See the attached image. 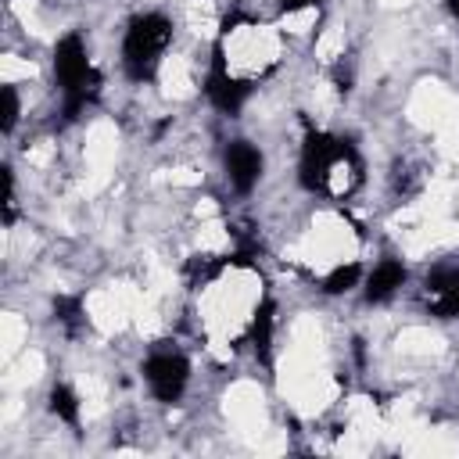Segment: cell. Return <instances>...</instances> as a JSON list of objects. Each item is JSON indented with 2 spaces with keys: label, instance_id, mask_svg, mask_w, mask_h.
<instances>
[{
  "label": "cell",
  "instance_id": "5",
  "mask_svg": "<svg viewBox=\"0 0 459 459\" xmlns=\"http://www.w3.org/2000/svg\"><path fill=\"white\" fill-rule=\"evenodd\" d=\"M54 75L61 82V93H72V90L86 86L97 75V68L86 57V47H82V39L75 32L57 39V47H54Z\"/></svg>",
  "mask_w": 459,
  "mask_h": 459
},
{
  "label": "cell",
  "instance_id": "12",
  "mask_svg": "<svg viewBox=\"0 0 459 459\" xmlns=\"http://www.w3.org/2000/svg\"><path fill=\"white\" fill-rule=\"evenodd\" d=\"M459 283V265H441V269H434L430 276H427V290L430 294H445V290H452Z\"/></svg>",
  "mask_w": 459,
  "mask_h": 459
},
{
  "label": "cell",
  "instance_id": "4",
  "mask_svg": "<svg viewBox=\"0 0 459 459\" xmlns=\"http://www.w3.org/2000/svg\"><path fill=\"white\" fill-rule=\"evenodd\" d=\"M143 380L151 384L158 402H176L190 380V362L176 351H154L143 362Z\"/></svg>",
  "mask_w": 459,
  "mask_h": 459
},
{
  "label": "cell",
  "instance_id": "14",
  "mask_svg": "<svg viewBox=\"0 0 459 459\" xmlns=\"http://www.w3.org/2000/svg\"><path fill=\"white\" fill-rule=\"evenodd\" d=\"M18 122V93L14 86H4V133H11Z\"/></svg>",
  "mask_w": 459,
  "mask_h": 459
},
{
  "label": "cell",
  "instance_id": "7",
  "mask_svg": "<svg viewBox=\"0 0 459 459\" xmlns=\"http://www.w3.org/2000/svg\"><path fill=\"white\" fill-rule=\"evenodd\" d=\"M402 283H405V265H402L398 258H384V262L369 273V280H366V298H369V301H387Z\"/></svg>",
  "mask_w": 459,
  "mask_h": 459
},
{
  "label": "cell",
  "instance_id": "1",
  "mask_svg": "<svg viewBox=\"0 0 459 459\" xmlns=\"http://www.w3.org/2000/svg\"><path fill=\"white\" fill-rule=\"evenodd\" d=\"M169 39H172V22H169L165 14L151 11V14L133 18L129 29H126V43H122L126 75L136 79V82L151 79L154 68H158V57H161L165 47H169Z\"/></svg>",
  "mask_w": 459,
  "mask_h": 459
},
{
  "label": "cell",
  "instance_id": "16",
  "mask_svg": "<svg viewBox=\"0 0 459 459\" xmlns=\"http://www.w3.org/2000/svg\"><path fill=\"white\" fill-rule=\"evenodd\" d=\"M445 4H448V11H452V14L459 18V0H445Z\"/></svg>",
  "mask_w": 459,
  "mask_h": 459
},
{
  "label": "cell",
  "instance_id": "6",
  "mask_svg": "<svg viewBox=\"0 0 459 459\" xmlns=\"http://www.w3.org/2000/svg\"><path fill=\"white\" fill-rule=\"evenodd\" d=\"M226 176L240 194H247L262 176V151L247 140H233L226 147Z\"/></svg>",
  "mask_w": 459,
  "mask_h": 459
},
{
  "label": "cell",
  "instance_id": "10",
  "mask_svg": "<svg viewBox=\"0 0 459 459\" xmlns=\"http://www.w3.org/2000/svg\"><path fill=\"white\" fill-rule=\"evenodd\" d=\"M359 276H362V265H359V262L337 265V269H330V273H326L323 290H326V294H348V290L359 283Z\"/></svg>",
  "mask_w": 459,
  "mask_h": 459
},
{
  "label": "cell",
  "instance_id": "13",
  "mask_svg": "<svg viewBox=\"0 0 459 459\" xmlns=\"http://www.w3.org/2000/svg\"><path fill=\"white\" fill-rule=\"evenodd\" d=\"M430 312H434V316H441V319H452V316H459V283H455L452 290H445V294H434V305H430Z\"/></svg>",
  "mask_w": 459,
  "mask_h": 459
},
{
  "label": "cell",
  "instance_id": "9",
  "mask_svg": "<svg viewBox=\"0 0 459 459\" xmlns=\"http://www.w3.org/2000/svg\"><path fill=\"white\" fill-rule=\"evenodd\" d=\"M50 412H54L61 423H68V427L79 423V398H75V391H72L68 384H54V387H50Z\"/></svg>",
  "mask_w": 459,
  "mask_h": 459
},
{
  "label": "cell",
  "instance_id": "2",
  "mask_svg": "<svg viewBox=\"0 0 459 459\" xmlns=\"http://www.w3.org/2000/svg\"><path fill=\"white\" fill-rule=\"evenodd\" d=\"M341 161V136H330V133H319L312 129L305 136V147H301V161H298V183L305 190H326L330 183V172L333 165Z\"/></svg>",
  "mask_w": 459,
  "mask_h": 459
},
{
  "label": "cell",
  "instance_id": "11",
  "mask_svg": "<svg viewBox=\"0 0 459 459\" xmlns=\"http://www.w3.org/2000/svg\"><path fill=\"white\" fill-rule=\"evenodd\" d=\"M54 316H57V323H61L68 333H75V330L82 326V301L61 294V298H54Z\"/></svg>",
  "mask_w": 459,
  "mask_h": 459
},
{
  "label": "cell",
  "instance_id": "15",
  "mask_svg": "<svg viewBox=\"0 0 459 459\" xmlns=\"http://www.w3.org/2000/svg\"><path fill=\"white\" fill-rule=\"evenodd\" d=\"M308 4H319V0H280V11H287V14H294V11H301V7H308Z\"/></svg>",
  "mask_w": 459,
  "mask_h": 459
},
{
  "label": "cell",
  "instance_id": "8",
  "mask_svg": "<svg viewBox=\"0 0 459 459\" xmlns=\"http://www.w3.org/2000/svg\"><path fill=\"white\" fill-rule=\"evenodd\" d=\"M276 305L265 298L258 308H255V319H251V344H255V355L262 362H269V344H273V326H276Z\"/></svg>",
  "mask_w": 459,
  "mask_h": 459
},
{
  "label": "cell",
  "instance_id": "3",
  "mask_svg": "<svg viewBox=\"0 0 459 459\" xmlns=\"http://www.w3.org/2000/svg\"><path fill=\"white\" fill-rule=\"evenodd\" d=\"M204 93H208V100H212L219 111H226V115H237L240 104H244L247 93H251V82L230 75L222 39L212 47V68H208V79H204Z\"/></svg>",
  "mask_w": 459,
  "mask_h": 459
}]
</instances>
